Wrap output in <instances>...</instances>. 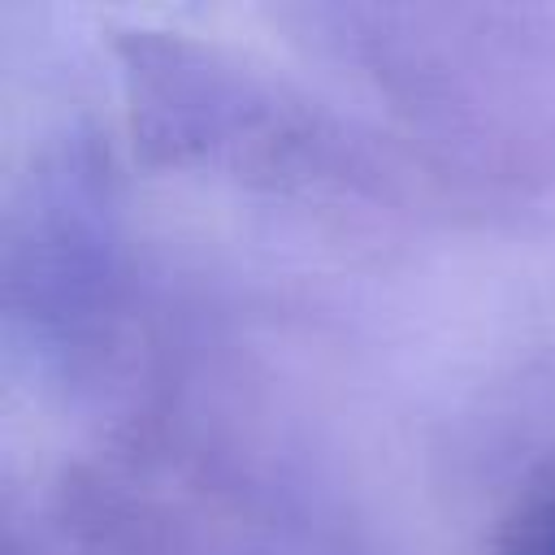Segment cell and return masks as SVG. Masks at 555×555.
Returning <instances> with one entry per match:
<instances>
[{"instance_id": "cell-1", "label": "cell", "mask_w": 555, "mask_h": 555, "mask_svg": "<svg viewBox=\"0 0 555 555\" xmlns=\"http://www.w3.org/2000/svg\"><path fill=\"white\" fill-rule=\"evenodd\" d=\"M503 555H555V486H546L512 525Z\"/></svg>"}]
</instances>
